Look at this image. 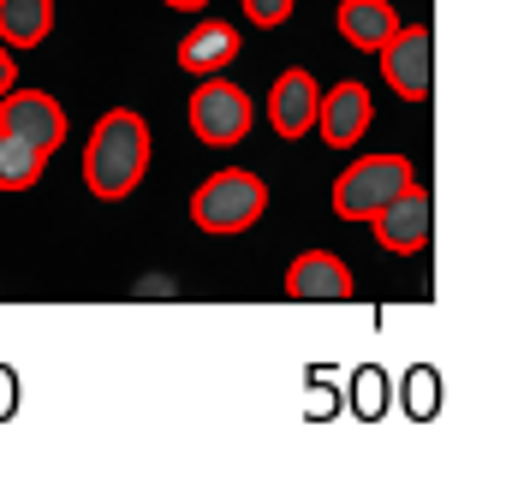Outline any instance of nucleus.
I'll return each instance as SVG.
<instances>
[{"instance_id": "obj_1", "label": "nucleus", "mask_w": 512, "mask_h": 500, "mask_svg": "<svg viewBox=\"0 0 512 500\" xmlns=\"http://www.w3.org/2000/svg\"><path fill=\"white\" fill-rule=\"evenodd\" d=\"M149 155H155L149 120L137 108H108L96 120V131H90V143H84V185H90V197H102V203L131 197L143 185V173H149Z\"/></svg>"}, {"instance_id": "obj_2", "label": "nucleus", "mask_w": 512, "mask_h": 500, "mask_svg": "<svg viewBox=\"0 0 512 500\" xmlns=\"http://www.w3.org/2000/svg\"><path fill=\"white\" fill-rule=\"evenodd\" d=\"M262 215H268V185H262L256 173H245V167H221V173H209V179L191 191V221H197V233H209V239L251 233Z\"/></svg>"}, {"instance_id": "obj_3", "label": "nucleus", "mask_w": 512, "mask_h": 500, "mask_svg": "<svg viewBox=\"0 0 512 500\" xmlns=\"http://www.w3.org/2000/svg\"><path fill=\"white\" fill-rule=\"evenodd\" d=\"M417 173H411V155H358L340 179H334V215L340 221H352V227H364L382 203H393L405 185H411Z\"/></svg>"}, {"instance_id": "obj_4", "label": "nucleus", "mask_w": 512, "mask_h": 500, "mask_svg": "<svg viewBox=\"0 0 512 500\" xmlns=\"http://www.w3.org/2000/svg\"><path fill=\"white\" fill-rule=\"evenodd\" d=\"M185 120H191V137L197 143H209V149H233V143H245L256 125V102L233 84V78H197V90H191V108H185Z\"/></svg>"}, {"instance_id": "obj_5", "label": "nucleus", "mask_w": 512, "mask_h": 500, "mask_svg": "<svg viewBox=\"0 0 512 500\" xmlns=\"http://www.w3.org/2000/svg\"><path fill=\"white\" fill-rule=\"evenodd\" d=\"M376 54H382L387 90L399 102H429V90H435V36H429V24H399Z\"/></svg>"}, {"instance_id": "obj_6", "label": "nucleus", "mask_w": 512, "mask_h": 500, "mask_svg": "<svg viewBox=\"0 0 512 500\" xmlns=\"http://www.w3.org/2000/svg\"><path fill=\"white\" fill-rule=\"evenodd\" d=\"M0 131H12V137H24L30 149H42V155H54L60 143H66V108H60V96H48V90H6L0 96Z\"/></svg>"}, {"instance_id": "obj_7", "label": "nucleus", "mask_w": 512, "mask_h": 500, "mask_svg": "<svg viewBox=\"0 0 512 500\" xmlns=\"http://www.w3.org/2000/svg\"><path fill=\"white\" fill-rule=\"evenodd\" d=\"M370 233H376V245L393 250V256H411V250L429 245V233H435V203H429V191L411 179L393 203H382L370 221H364Z\"/></svg>"}, {"instance_id": "obj_8", "label": "nucleus", "mask_w": 512, "mask_h": 500, "mask_svg": "<svg viewBox=\"0 0 512 500\" xmlns=\"http://www.w3.org/2000/svg\"><path fill=\"white\" fill-rule=\"evenodd\" d=\"M358 292V274L346 268L340 250H298L286 268V298L298 304H346Z\"/></svg>"}, {"instance_id": "obj_9", "label": "nucleus", "mask_w": 512, "mask_h": 500, "mask_svg": "<svg viewBox=\"0 0 512 500\" xmlns=\"http://www.w3.org/2000/svg\"><path fill=\"white\" fill-rule=\"evenodd\" d=\"M376 120V102H370V90L358 84V78H340L322 102H316V137L328 143V149H358L364 143V131Z\"/></svg>"}, {"instance_id": "obj_10", "label": "nucleus", "mask_w": 512, "mask_h": 500, "mask_svg": "<svg viewBox=\"0 0 512 500\" xmlns=\"http://www.w3.org/2000/svg\"><path fill=\"white\" fill-rule=\"evenodd\" d=\"M316 102H322V84L310 72H298V66L280 72L274 90H268V125H274V137H286V143L310 137L316 131Z\"/></svg>"}, {"instance_id": "obj_11", "label": "nucleus", "mask_w": 512, "mask_h": 500, "mask_svg": "<svg viewBox=\"0 0 512 500\" xmlns=\"http://www.w3.org/2000/svg\"><path fill=\"white\" fill-rule=\"evenodd\" d=\"M239 48H245V36H239L227 18H203L197 30H185L179 66H185L191 78H215V72H227V66L239 60Z\"/></svg>"}, {"instance_id": "obj_12", "label": "nucleus", "mask_w": 512, "mask_h": 500, "mask_svg": "<svg viewBox=\"0 0 512 500\" xmlns=\"http://www.w3.org/2000/svg\"><path fill=\"white\" fill-rule=\"evenodd\" d=\"M334 24H340V36H346L352 48L376 54V48H382L387 36L399 30V12H393V0H340Z\"/></svg>"}, {"instance_id": "obj_13", "label": "nucleus", "mask_w": 512, "mask_h": 500, "mask_svg": "<svg viewBox=\"0 0 512 500\" xmlns=\"http://www.w3.org/2000/svg\"><path fill=\"white\" fill-rule=\"evenodd\" d=\"M54 30V0H0V42L6 48H42Z\"/></svg>"}, {"instance_id": "obj_14", "label": "nucleus", "mask_w": 512, "mask_h": 500, "mask_svg": "<svg viewBox=\"0 0 512 500\" xmlns=\"http://www.w3.org/2000/svg\"><path fill=\"white\" fill-rule=\"evenodd\" d=\"M42 173H48V155L42 149H30L24 137H12V131H0V191H30V185H42Z\"/></svg>"}, {"instance_id": "obj_15", "label": "nucleus", "mask_w": 512, "mask_h": 500, "mask_svg": "<svg viewBox=\"0 0 512 500\" xmlns=\"http://www.w3.org/2000/svg\"><path fill=\"white\" fill-rule=\"evenodd\" d=\"M239 6H245V18H251L256 30H280V24L292 18L298 0H239Z\"/></svg>"}, {"instance_id": "obj_16", "label": "nucleus", "mask_w": 512, "mask_h": 500, "mask_svg": "<svg viewBox=\"0 0 512 500\" xmlns=\"http://www.w3.org/2000/svg\"><path fill=\"white\" fill-rule=\"evenodd\" d=\"M12 84H18V60H12V48L0 42V96H6Z\"/></svg>"}, {"instance_id": "obj_17", "label": "nucleus", "mask_w": 512, "mask_h": 500, "mask_svg": "<svg viewBox=\"0 0 512 500\" xmlns=\"http://www.w3.org/2000/svg\"><path fill=\"white\" fill-rule=\"evenodd\" d=\"M161 6H173V12H203L209 0H161Z\"/></svg>"}]
</instances>
